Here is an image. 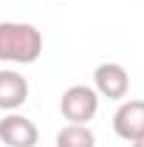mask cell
I'll list each match as a JSON object with an SVG mask.
<instances>
[{"label": "cell", "instance_id": "obj_7", "mask_svg": "<svg viewBox=\"0 0 144 147\" xmlns=\"http://www.w3.org/2000/svg\"><path fill=\"white\" fill-rule=\"evenodd\" d=\"M57 147H96V136L88 125H65L57 133Z\"/></svg>", "mask_w": 144, "mask_h": 147}, {"label": "cell", "instance_id": "obj_3", "mask_svg": "<svg viewBox=\"0 0 144 147\" xmlns=\"http://www.w3.org/2000/svg\"><path fill=\"white\" fill-rule=\"evenodd\" d=\"M93 91L108 99H124L130 91V74L119 62H102L93 71Z\"/></svg>", "mask_w": 144, "mask_h": 147}, {"label": "cell", "instance_id": "obj_5", "mask_svg": "<svg viewBox=\"0 0 144 147\" xmlns=\"http://www.w3.org/2000/svg\"><path fill=\"white\" fill-rule=\"evenodd\" d=\"M113 130L124 142H136L139 136H144V99L122 102L119 110L113 113Z\"/></svg>", "mask_w": 144, "mask_h": 147}, {"label": "cell", "instance_id": "obj_6", "mask_svg": "<svg viewBox=\"0 0 144 147\" xmlns=\"http://www.w3.org/2000/svg\"><path fill=\"white\" fill-rule=\"evenodd\" d=\"M28 99V79L17 71H0V110H17Z\"/></svg>", "mask_w": 144, "mask_h": 147}, {"label": "cell", "instance_id": "obj_2", "mask_svg": "<svg viewBox=\"0 0 144 147\" xmlns=\"http://www.w3.org/2000/svg\"><path fill=\"white\" fill-rule=\"evenodd\" d=\"M59 110L68 125H88L99 110V93L90 85H71L59 96Z\"/></svg>", "mask_w": 144, "mask_h": 147}, {"label": "cell", "instance_id": "obj_8", "mask_svg": "<svg viewBox=\"0 0 144 147\" xmlns=\"http://www.w3.org/2000/svg\"><path fill=\"white\" fill-rule=\"evenodd\" d=\"M130 144H133V147H144V136H139V139H136V142H130Z\"/></svg>", "mask_w": 144, "mask_h": 147}, {"label": "cell", "instance_id": "obj_1", "mask_svg": "<svg viewBox=\"0 0 144 147\" xmlns=\"http://www.w3.org/2000/svg\"><path fill=\"white\" fill-rule=\"evenodd\" d=\"M42 54V34L31 23H0V59L31 65Z\"/></svg>", "mask_w": 144, "mask_h": 147}, {"label": "cell", "instance_id": "obj_4", "mask_svg": "<svg viewBox=\"0 0 144 147\" xmlns=\"http://www.w3.org/2000/svg\"><path fill=\"white\" fill-rule=\"evenodd\" d=\"M0 142L6 147H37L40 130L28 116L20 113H6L0 119Z\"/></svg>", "mask_w": 144, "mask_h": 147}]
</instances>
